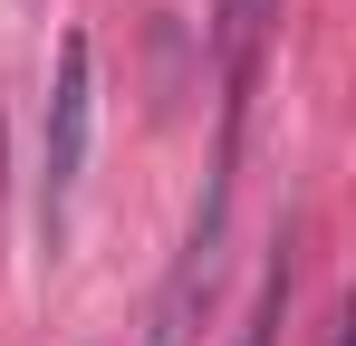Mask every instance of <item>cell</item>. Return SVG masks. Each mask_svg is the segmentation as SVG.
I'll return each instance as SVG.
<instances>
[{
	"mask_svg": "<svg viewBox=\"0 0 356 346\" xmlns=\"http://www.w3.org/2000/svg\"><path fill=\"white\" fill-rule=\"evenodd\" d=\"M87 135H97V49H87V29H67L58 39V77H49V125H39V240H49V260H58V240H67Z\"/></svg>",
	"mask_w": 356,
	"mask_h": 346,
	"instance_id": "6da1fadb",
	"label": "cell"
},
{
	"mask_svg": "<svg viewBox=\"0 0 356 346\" xmlns=\"http://www.w3.org/2000/svg\"><path fill=\"white\" fill-rule=\"evenodd\" d=\"M280 318H289V250L270 260V279H260V308H250V327H241V346H280Z\"/></svg>",
	"mask_w": 356,
	"mask_h": 346,
	"instance_id": "3957f363",
	"label": "cell"
},
{
	"mask_svg": "<svg viewBox=\"0 0 356 346\" xmlns=\"http://www.w3.org/2000/svg\"><path fill=\"white\" fill-rule=\"evenodd\" d=\"M212 10H222V115H250V77H260V39L280 0H212Z\"/></svg>",
	"mask_w": 356,
	"mask_h": 346,
	"instance_id": "7a4b0ae2",
	"label": "cell"
}]
</instances>
